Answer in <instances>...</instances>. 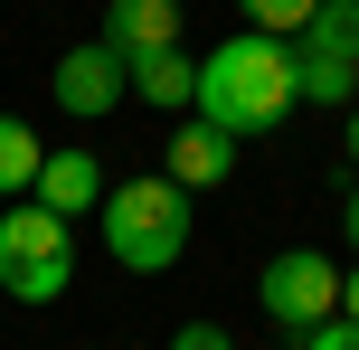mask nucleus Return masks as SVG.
Here are the masks:
<instances>
[{"instance_id":"f257e3e1","label":"nucleus","mask_w":359,"mask_h":350,"mask_svg":"<svg viewBox=\"0 0 359 350\" xmlns=\"http://www.w3.org/2000/svg\"><path fill=\"white\" fill-rule=\"evenodd\" d=\"M189 114H208L217 133H274L293 114V38H265V29H246V38H217L208 57H198V95H189Z\"/></svg>"},{"instance_id":"f03ea898","label":"nucleus","mask_w":359,"mask_h":350,"mask_svg":"<svg viewBox=\"0 0 359 350\" xmlns=\"http://www.w3.org/2000/svg\"><path fill=\"white\" fill-rule=\"evenodd\" d=\"M95 218H104V256L123 265V275H170V265L189 256V189H180L170 170L114 180Z\"/></svg>"},{"instance_id":"7ed1b4c3","label":"nucleus","mask_w":359,"mask_h":350,"mask_svg":"<svg viewBox=\"0 0 359 350\" xmlns=\"http://www.w3.org/2000/svg\"><path fill=\"white\" fill-rule=\"evenodd\" d=\"M76 284V218L38 199H10L0 208V294L10 303H67Z\"/></svg>"},{"instance_id":"20e7f679","label":"nucleus","mask_w":359,"mask_h":350,"mask_svg":"<svg viewBox=\"0 0 359 350\" xmlns=\"http://www.w3.org/2000/svg\"><path fill=\"white\" fill-rule=\"evenodd\" d=\"M255 303H265V322H284V332H312V322L341 313V265H331L322 246H284V256H265V275H255Z\"/></svg>"},{"instance_id":"39448f33","label":"nucleus","mask_w":359,"mask_h":350,"mask_svg":"<svg viewBox=\"0 0 359 350\" xmlns=\"http://www.w3.org/2000/svg\"><path fill=\"white\" fill-rule=\"evenodd\" d=\"M48 95H57V105L76 114V123H95V114H114V105L133 95V67H123V57L104 48V38H86V48H67V57H57Z\"/></svg>"},{"instance_id":"423d86ee","label":"nucleus","mask_w":359,"mask_h":350,"mask_svg":"<svg viewBox=\"0 0 359 350\" xmlns=\"http://www.w3.org/2000/svg\"><path fill=\"white\" fill-rule=\"evenodd\" d=\"M161 170H170L180 189H217V180H227V170H236V133H217L208 114H189V123L170 133V152H161Z\"/></svg>"},{"instance_id":"0eeeda50","label":"nucleus","mask_w":359,"mask_h":350,"mask_svg":"<svg viewBox=\"0 0 359 350\" xmlns=\"http://www.w3.org/2000/svg\"><path fill=\"white\" fill-rule=\"evenodd\" d=\"M104 189H114V180H104V161H95V152H48L29 199L57 208V218H86V208H104Z\"/></svg>"},{"instance_id":"6e6552de","label":"nucleus","mask_w":359,"mask_h":350,"mask_svg":"<svg viewBox=\"0 0 359 350\" xmlns=\"http://www.w3.org/2000/svg\"><path fill=\"white\" fill-rule=\"evenodd\" d=\"M104 48L114 57L180 48V0H104Z\"/></svg>"},{"instance_id":"1a4fd4ad","label":"nucleus","mask_w":359,"mask_h":350,"mask_svg":"<svg viewBox=\"0 0 359 350\" xmlns=\"http://www.w3.org/2000/svg\"><path fill=\"white\" fill-rule=\"evenodd\" d=\"M123 67H133V95H142V105L189 114V95H198V57L189 48H151V57H123Z\"/></svg>"},{"instance_id":"9d476101","label":"nucleus","mask_w":359,"mask_h":350,"mask_svg":"<svg viewBox=\"0 0 359 350\" xmlns=\"http://www.w3.org/2000/svg\"><path fill=\"white\" fill-rule=\"evenodd\" d=\"M293 48H312V57H341V67H359V0H322V10L303 19V38Z\"/></svg>"},{"instance_id":"9b49d317","label":"nucleus","mask_w":359,"mask_h":350,"mask_svg":"<svg viewBox=\"0 0 359 350\" xmlns=\"http://www.w3.org/2000/svg\"><path fill=\"white\" fill-rule=\"evenodd\" d=\"M38 161H48V142H38L19 114H0V199H29V189H38Z\"/></svg>"},{"instance_id":"f8f14e48","label":"nucleus","mask_w":359,"mask_h":350,"mask_svg":"<svg viewBox=\"0 0 359 350\" xmlns=\"http://www.w3.org/2000/svg\"><path fill=\"white\" fill-rule=\"evenodd\" d=\"M236 10H246V19H255L265 38H303V19L322 10V0H236Z\"/></svg>"},{"instance_id":"ddd939ff","label":"nucleus","mask_w":359,"mask_h":350,"mask_svg":"<svg viewBox=\"0 0 359 350\" xmlns=\"http://www.w3.org/2000/svg\"><path fill=\"white\" fill-rule=\"evenodd\" d=\"M303 350H359V322H350V313H331V322H312V332H303Z\"/></svg>"},{"instance_id":"4468645a","label":"nucleus","mask_w":359,"mask_h":350,"mask_svg":"<svg viewBox=\"0 0 359 350\" xmlns=\"http://www.w3.org/2000/svg\"><path fill=\"white\" fill-rule=\"evenodd\" d=\"M170 350H236V341H227V322H180Z\"/></svg>"},{"instance_id":"2eb2a0df","label":"nucleus","mask_w":359,"mask_h":350,"mask_svg":"<svg viewBox=\"0 0 359 350\" xmlns=\"http://www.w3.org/2000/svg\"><path fill=\"white\" fill-rule=\"evenodd\" d=\"M341 313L359 322V265H350V275H341Z\"/></svg>"},{"instance_id":"dca6fc26","label":"nucleus","mask_w":359,"mask_h":350,"mask_svg":"<svg viewBox=\"0 0 359 350\" xmlns=\"http://www.w3.org/2000/svg\"><path fill=\"white\" fill-rule=\"evenodd\" d=\"M341 227H350V246H359V180H350V199H341Z\"/></svg>"},{"instance_id":"f3484780","label":"nucleus","mask_w":359,"mask_h":350,"mask_svg":"<svg viewBox=\"0 0 359 350\" xmlns=\"http://www.w3.org/2000/svg\"><path fill=\"white\" fill-rule=\"evenodd\" d=\"M341 152H350V161H359V105H350V142H341Z\"/></svg>"}]
</instances>
